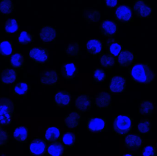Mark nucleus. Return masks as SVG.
Masks as SVG:
<instances>
[{"instance_id": "nucleus-17", "label": "nucleus", "mask_w": 157, "mask_h": 156, "mask_svg": "<svg viewBox=\"0 0 157 156\" xmlns=\"http://www.w3.org/2000/svg\"><path fill=\"white\" fill-rule=\"evenodd\" d=\"M95 104L100 109L108 108L111 105L112 96L109 93L100 91L95 96Z\"/></svg>"}, {"instance_id": "nucleus-15", "label": "nucleus", "mask_w": 157, "mask_h": 156, "mask_svg": "<svg viewBox=\"0 0 157 156\" xmlns=\"http://www.w3.org/2000/svg\"><path fill=\"white\" fill-rule=\"evenodd\" d=\"M75 106L79 111L85 112L89 111L92 106L90 97L86 94L79 95L75 99Z\"/></svg>"}, {"instance_id": "nucleus-33", "label": "nucleus", "mask_w": 157, "mask_h": 156, "mask_svg": "<svg viewBox=\"0 0 157 156\" xmlns=\"http://www.w3.org/2000/svg\"><path fill=\"white\" fill-rule=\"evenodd\" d=\"M4 29L6 34H13L19 30L18 21L14 18L8 19L4 25Z\"/></svg>"}, {"instance_id": "nucleus-23", "label": "nucleus", "mask_w": 157, "mask_h": 156, "mask_svg": "<svg viewBox=\"0 0 157 156\" xmlns=\"http://www.w3.org/2000/svg\"><path fill=\"white\" fill-rule=\"evenodd\" d=\"M81 117V114L77 112L70 113L64 119L65 126L70 129L76 128L79 125Z\"/></svg>"}, {"instance_id": "nucleus-20", "label": "nucleus", "mask_w": 157, "mask_h": 156, "mask_svg": "<svg viewBox=\"0 0 157 156\" xmlns=\"http://www.w3.org/2000/svg\"><path fill=\"white\" fill-rule=\"evenodd\" d=\"M87 53L92 56H97L101 52L103 48V43L101 40L96 38L90 39L86 44Z\"/></svg>"}, {"instance_id": "nucleus-2", "label": "nucleus", "mask_w": 157, "mask_h": 156, "mask_svg": "<svg viewBox=\"0 0 157 156\" xmlns=\"http://www.w3.org/2000/svg\"><path fill=\"white\" fill-rule=\"evenodd\" d=\"M14 113L13 101L8 98H0V127L9 125Z\"/></svg>"}, {"instance_id": "nucleus-39", "label": "nucleus", "mask_w": 157, "mask_h": 156, "mask_svg": "<svg viewBox=\"0 0 157 156\" xmlns=\"http://www.w3.org/2000/svg\"><path fill=\"white\" fill-rule=\"evenodd\" d=\"M9 135L6 130L0 127V147L9 143Z\"/></svg>"}, {"instance_id": "nucleus-18", "label": "nucleus", "mask_w": 157, "mask_h": 156, "mask_svg": "<svg viewBox=\"0 0 157 156\" xmlns=\"http://www.w3.org/2000/svg\"><path fill=\"white\" fill-rule=\"evenodd\" d=\"M100 26L101 34L108 37L115 35L118 31V24L112 20H104L102 21Z\"/></svg>"}, {"instance_id": "nucleus-10", "label": "nucleus", "mask_w": 157, "mask_h": 156, "mask_svg": "<svg viewBox=\"0 0 157 156\" xmlns=\"http://www.w3.org/2000/svg\"><path fill=\"white\" fill-rule=\"evenodd\" d=\"M124 143L129 150L137 151L143 146L144 140L139 135L128 134L124 138Z\"/></svg>"}, {"instance_id": "nucleus-9", "label": "nucleus", "mask_w": 157, "mask_h": 156, "mask_svg": "<svg viewBox=\"0 0 157 156\" xmlns=\"http://www.w3.org/2000/svg\"><path fill=\"white\" fill-rule=\"evenodd\" d=\"M126 79L124 77L115 75L111 78L109 89L110 93H119L123 92L126 85Z\"/></svg>"}, {"instance_id": "nucleus-6", "label": "nucleus", "mask_w": 157, "mask_h": 156, "mask_svg": "<svg viewBox=\"0 0 157 156\" xmlns=\"http://www.w3.org/2000/svg\"><path fill=\"white\" fill-rule=\"evenodd\" d=\"M114 16L117 21L121 23H129L133 18L132 10L128 5H118L115 9Z\"/></svg>"}, {"instance_id": "nucleus-21", "label": "nucleus", "mask_w": 157, "mask_h": 156, "mask_svg": "<svg viewBox=\"0 0 157 156\" xmlns=\"http://www.w3.org/2000/svg\"><path fill=\"white\" fill-rule=\"evenodd\" d=\"M66 147L60 141L51 143L48 146L47 153L50 156H62L65 153Z\"/></svg>"}, {"instance_id": "nucleus-11", "label": "nucleus", "mask_w": 157, "mask_h": 156, "mask_svg": "<svg viewBox=\"0 0 157 156\" xmlns=\"http://www.w3.org/2000/svg\"><path fill=\"white\" fill-rule=\"evenodd\" d=\"M40 39L44 44L53 42L57 36V31L55 27L50 26H44L39 33Z\"/></svg>"}, {"instance_id": "nucleus-5", "label": "nucleus", "mask_w": 157, "mask_h": 156, "mask_svg": "<svg viewBox=\"0 0 157 156\" xmlns=\"http://www.w3.org/2000/svg\"><path fill=\"white\" fill-rule=\"evenodd\" d=\"M47 145L45 139L37 137L29 144V153L33 156H44L47 153Z\"/></svg>"}, {"instance_id": "nucleus-34", "label": "nucleus", "mask_w": 157, "mask_h": 156, "mask_svg": "<svg viewBox=\"0 0 157 156\" xmlns=\"http://www.w3.org/2000/svg\"><path fill=\"white\" fill-rule=\"evenodd\" d=\"M14 4L12 0H2L0 2V13L8 15L13 12Z\"/></svg>"}, {"instance_id": "nucleus-1", "label": "nucleus", "mask_w": 157, "mask_h": 156, "mask_svg": "<svg viewBox=\"0 0 157 156\" xmlns=\"http://www.w3.org/2000/svg\"><path fill=\"white\" fill-rule=\"evenodd\" d=\"M131 78L134 82L147 84L155 80V73L147 63L135 64L130 70Z\"/></svg>"}, {"instance_id": "nucleus-25", "label": "nucleus", "mask_w": 157, "mask_h": 156, "mask_svg": "<svg viewBox=\"0 0 157 156\" xmlns=\"http://www.w3.org/2000/svg\"><path fill=\"white\" fill-rule=\"evenodd\" d=\"M60 137V130L57 126H51L46 130L44 134V139L48 143L58 141Z\"/></svg>"}, {"instance_id": "nucleus-31", "label": "nucleus", "mask_w": 157, "mask_h": 156, "mask_svg": "<svg viewBox=\"0 0 157 156\" xmlns=\"http://www.w3.org/2000/svg\"><path fill=\"white\" fill-rule=\"evenodd\" d=\"M154 109V104L151 101L144 100L140 103L139 113L143 115H151Z\"/></svg>"}, {"instance_id": "nucleus-22", "label": "nucleus", "mask_w": 157, "mask_h": 156, "mask_svg": "<svg viewBox=\"0 0 157 156\" xmlns=\"http://www.w3.org/2000/svg\"><path fill=\"white\" fill-rule=\"evenodd\" d=\"M106 48L107 54L117 57L121 51L122 47L114 38H109L106 40Z\"/></svg>"}, {"instance_id": "nucleus-38", "label": "nucleus", "mask_w": 157, "mask_h": 156, "mask_svg": "<svg viewBox=\"0 0 157 156\" xmlns=\"http://www.w3.org/2000/svg\"><path fill=\"white\" fill-rule=\"evenodd\" d=\"M93 78L95 82H103L107 78V73L102 69L97 68L93 71Z\"/></svg>"}, {"instance_id": "nucleus-42", "label": "nucleus", "mask_w": 157, "mask_h": 156, "mask_svg": "<svg viewBox=\"0 0 157 156\" xmlns=\"http://www.w3.org/2000/svg\"><path fill=\"white\" fill-rule=\"evenodd\" d=\"M121 156H134L132 154H123L121 155Z\"/></svg>"}, {"instance_id": "nucleus-26", "label": "nucleus", "mask_w": 157, "mask_h": 156, "mask_svg": "<svg viewBox=\"0 0 157 156\" xmlns=\"http://www.w3.org/2000/svg\"><path fill=\"white\" fill-rule=\"evenodd\" d=\"M28 135V128L27 126L24 125H21L16 128L13 133L14 139L20 143L27 142Z\"/></svg>"}, {"instance_id": "nucleus-13", "label": "nucleus", "mask_w": 157, "mask_h": 156, "mask_svg": "<svg viewBox=\"0 0 157 156\" xmlns=\"http://www.w3.org/2000/svg\"><path fill=\"white\" fill-rule=\"evenodd\" d=\"M72 96L69 93L64 91H59L54 96V102L57 106L61 108L69 107L71 105Z\"/></svg>"}, {"instance_id": "nucleus-41", "label": "nucleus", "mask_w": 157, "mask_h": 156, "mask_svg": "<svg viewBox=\"0 0 157 156\" xmlns=\"http://www.w3.org/2000/svg\"><path fill=\"white\" fill-rule=\"evenodd\" d=\"M104 2L106 4V6L109 8H113V7H116L118 4V1L115 0V1H105Z\"/></svg>"}, {"instance_id": "nucleus-16", "label": "nucleus", "mask_w": 157, "mask_h": 156, "mask_svg": "<svg viewBox=\"0 0 157 156\" xmlns=\"http://www.w3.org/2000/svg\"><path fill=\"white\" fill-rule=\"evenodd\" d=\"M17 77L18 74L15 69L6 68L1 71L0 81L2 84H12L16 82Z\"/></svg>"}, {"instance_id": "nucleus-29", "label": "nucleus", "mask_w": 157, "mask_h": 156, "mask_svg": "<svg viewBox=\"0 0 157 156\" xmlns=\"http://www.w3.org/2000/svg\"><path fill=\"white\" fill-rule=\"evenodd\" d=\"M13 45L12 41L9 40L0 41V55L3 57H7L13 54Z\"/></svg>"}, {"instance_id": "nucleus-19", "label": "nucleus", "mask_w": 157, "mask_h": 156, "mask_svg": "<svg viewBox=\"0 0 157 156\" xmlns=\"http://www.w3.org/2000/svg\"><path fill=\"white\" fill-rule=\"evenodd\" d=\"M134 61V55L127 49L121 50L118 56L117 62L121 67H127Z\"/></svg>"}, {"instance_id": "nucleus-28", "label": "nucleus", "mask_w": 157, "mask_h": 156, "mask_svg": "<svg viewBox=\"0 0 157 156\" xmlns=\"http://www.w3.org/2000/svg\"><path fill=\"white\" fill-rule=\"evenodd\" d=\"M30 88V86L27 82H17L13 85V93L18 96H25L27 94Z\"/></svg>"}, {"instance_id": "nucleus-12", "label": "nucleus", "mask_w": 157, "mask_h": 156, "mask_svg": "<svg viewBox=\"0 0 157 156\" xmlns=\"http://www.w3.org/2000/svg\"><path fill=\"white\" fill-rule=\"evenodd\" d=\"M107 127V122L104 119L100 118H90L88 120L87 130L93 133L103 132Z\"/></svg>"}, {"instance_id": "nucleus-32", "label": "nucleus", "mask_w": 157, "mask_h": 156, "mask_svg": "<svg viewBox=\"0 0 157 156\" xmlns=\"http://www.w3.org/2000/svg\"><path fill=\"white\" fill-rule=\"evenodd\" d=\"M76 135L73 132H67L62 137V143L66 147L73 146L76 143Z\"/></svg>"}, {"instance_id": "nucleus-14", "label": "nucleus", "mask_w": 157, "mask_h": 156, "mask_svg": "<svg viewBox=\"0 0 157 156\" xmlns=\"http://www.w3.org/2000/svg\"><path fill=\"white\" fill-rule=\"evenodd\" d=\"M78 74V67L74 62H68L62 66V77L65 79L74 78Z\"/></svg>"}, {"instance_id": "nucleus-36", "label": "nucleus", "mask_w": 157, "mask_h": 156, "mask_svg": "<svg viewBox=\"0 0 157 156\" xmlns=\"http://www.w3.org/2000/svg\"><path fill=\"white\" fill-rule=\"evenodd\" d=\"M79 52V45L78 42L70 43L65 48V53L69 57L78 56Z\"/></svg>"}, {"instance_id": "nucleus-3", "label": "nucleus", "mask_w": 157, "mask_h": 156, "mask_svg": "<svg viewBox=\"0 0 157 156\" xmlns=\"http://www.w3.org/2000/svg\"><path fill=\"white\" fill-rule=\"evenodd\" d=\"M132 119L129 115H117L113 120V132L117 135H125L132 130Z\"/></svg>"}, {"instance_id": "nucleus-30", "label": "nucleus", "mask_w": 157, "mask_h": 156, "mask_svg": "<svg viewBox=\"0 0 157 156\" xmlns=\"http://www.w3.org/2000/svg\"><path fill=\"white\" fill-rule=\"evenodd\" d=\"M100 64L106 69L110 68L115 65L116 61L113 56L109 54H102L99 56Z\"/></svg>"}, {"instance_id": "nucleus-37", "label": "nucleus", "mask_w": 157, "mask_h": 156, "mask_svg": "<svg viewBox=\"0 0 157 156\" xmlns=\"http://www.w3.org/2000/svg\"><path fill=\"white\" fill-rule=\"evenodd\" d=\"M151 122L147 119H145L140 122L137 125L138 132L141 134H147L151 130Z\"/></svg>"}, {"instance_id": "nucleus-7", "label": "nucleus", "mask_w": 157, "mask_h": 156, "mask_svg": "<svg viewBox=\"0 0 157 156\" xmlns=\"http://www.w3.org/2000/svg\"><path fill=\"white\" fill-rule=\"evenodd\" d=\"M133 10L135 14L141 18L149 17L153 12V9L150 5L143 0L135 1Z\"/></svg>"}, {"instance_id": "nucleus-8", "label": "nucleus", "mask_w": 157, "mask_h": 156, "mask_svg": "<svg viewBox=\"0 0 157 156\" xmlns=\"http://www.w3.org/2000/svg\"><path fill=\"white\" fill-rule=\"evenodd\" d=\"M59 73L55 70L45 71L40 74V82L45 86H53L59 82Z\"/></svg>"}, {"instance_id": "nucleus-27", "label": "nucleus", "mask_w": 157, "mask_h": 156, "mask_svg": "<svg viewBox=\"0 0 157 156\" xmlns=\"http://www.w3.org/2000/svg\"><path fill=\"white\" fill-rule=\"evenodd\" d=\"M84 17L89 24L98 23L101 18L100 12L96 9H85Z\"/></svg>"}, {"instance_id": "nucleus-24", "label": "nucleus", "mask_w": 157, "mask_h": 156, "mask_svg": "<svg viewBox=\"0 0 157 156\" xmlns=\"http://www.w3.org/2000/svg\"><path fill=\"white\" fill-rule=\"evenodd\" d=\"M25 63V59L22 53L15 52L9 60V65L13 69L22 68Z\"/></svg>"}, {"instance_id": "nucleus-40", "label": "nucleus", "mask_w": 157, "mask_h": 156, "mask_svg": "<svg viewBox=\"0 0 157 156\" xmlns=\"http://www.w3.org/2000/svg\"><path fill=\"white\" fill-rule=\"evenodd\" d=\"M156 150L153 146L148 145L146 147L143 152V156H155Z\"/></svg>"}, {"instance_id": "nucleus-4", "label": "nucleus", "mask_w": 157, "mask_h": 156, "mask_svg": "<svg viewBox=\"0 0 157 156\" xmlns=\"http://www.w3.org/2000/svg\"><path fill=\"white\" fill-rule=\"evenodd\" d=\"M28 55L30 59L38 64H44L49 61L48 50L46 47H33L29 50Z\"/></svg>"}, {"instance_id": "nucleus-35", "label": "nucleus", "mask_w": 157, "mask_h": 156, "mask_svg": "<svg viewBox=\"0 0 157 156\" xmlns=\"http://www.w3.org/2000/svg\"><path fill=\"white\" fill-rule=\"evenodd\" d=\"M34 42V35L29 31H22L18 36L17 42L20 45H28Z\"/></svg>"}]
</instances>
